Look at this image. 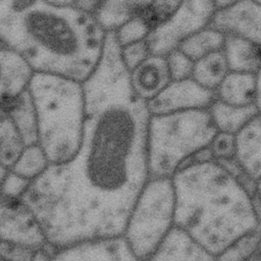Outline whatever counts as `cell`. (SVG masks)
<instances>
[{
	"label": "cell",
	"mask_w": 261,
	"mask_h": 261,
	"mask_svg": "<svg viewBox=\"0 0 261 261\" xmlns=\"http://www.w3.org/2000/svg\"><path fill=\"white\" fill-rule=\"evenodd\" d=\"M224 40L223 34L207 27L187 39L178 49L196 62L209 54L221 51Z\"/></svg>",
	"instance_id": "obj_22"
},
{
	"label": "cell",
	"mask_w": 261,
	"mask_h": 261,
	"mask_svg": "<svg viewBox=\"0 0 261 261\" xmlns=\"http://www.w3.org/2000/svg\"><path fill=\"white\" fill-rule=\"evenodd\" d=\"M236 138V160L257 181L261 178V115L254 117Z\"/></svg>",
	"instance_id": "obj_16"
},
{
	"label": "cell",
	"mask_w": 261,
	"mask_h": 261,
	"mask_svg": "<svg viewBox=\"0 0 261 261\" xmlns=\"http://www.w3.org/2000/svg\"><path fill=\"white\" fill-rule=\"evenodd\" d=\"M0 163L11 169L27 147L13 122L3 111H0Z\"/></svg>",
	"instance_id": "obj_23"
},
{
	"label": "cell",
	"mask_w": 261,
	"mask_h": 261,
	"mask_svg": "<svg viewBox=\"0 0 261 261\" xmlns=\"http://www.w3.org/2000/svg\"><path fill=\"white\" fill-rule=\"evenodd\" d=\"M1 241L39 250L48 244L46 234L34 212L21 199L1 196Z\"/></svg>",
	"instance_id": "obj_8"
},
{
	"label": "cell",
	"mask_w": 261,
	"mask_h": 261,
	"mask_svg": "<svg viewBox=\"0 0 261 261\" xmlns=\"http://www.w3.org/2000/svg\"><path fill=\"white\" fill-rule=\"evenodd\" d=\"M248 261H261V251L259 253H257L255 256H253L250 260Z\"/></svg>",
	"instance_id": "obj_33"
},
{
	"label": "cell",
	"mask_w": 261,
	"mask_h": 261,
	"mask_svg": "<svg viewBox=\"0 0 261 261\" xmlns=\"http://www.w3.org/2000/svg\"><path fill=\"white\" fill-rule=\"evenodd\" d=\"M222 51L229 71L257 74L261 68V46L254 42L225 36Z\"/></svg>",
	"instance_id": "obj_17"
},
{
	"label": "cell",
	"mask_w": 261,
	"mask_h": 261,
	"mask_svg": "<svg viewBox=\"0 0 261 261\" xmlns=\"http://www.w3.org/2000/svg\"><path fill=\"white\" fill-rule=\"evenodd\" d=\"M147 261H216V257L174 226Z\"/></svg>",
	"instance_id": "obj_14"
},
{
	"label": "cell",
	"mask_w": 261,
	"mask_h": 261,
	"mask_svg": "<svg viewBox=\"0 0 261 261\" xmlns=\"http://www.w3.org/2000/svg\"><path fill=\"white\" fill-rule=\"evenodd\" d=\"M0 62L1 100L13 99L29 90L36 72L20 54L1 44Z\"/></svg>",
	"instance_id": "obj_13"
},
{
	"label": "cell",
	"mask_w": 261,
	"mask_h": 261,
	"mask_svg": "<svg viewBox=\"0 0 261 261\" xmlns=\"http://www.w3.org/2000/svg\"><path fill=\"white\" fill-rule=\"evenodd\" d=\"M175 193L171 177L150 178L141 192L122 237L134 254L147 261L174 227Z\"/></svg>",
	"instance_id": "obj_6"
},
{
	"label": "cell",
	"mask_w": 261,
	"mask_h": 261,
	"mask_svg": "<svg viewBox=\"0 0 261 261\" xmlns=\"http://www.w3.org/2000/svg\"><path fill=\"white\" fill-rule=\"evenodd\" d=\"M38 250L1 241V261H33Z\"/></svg>",
	"instance_id": "obj_30"
},
{
	"label": "cell",
	"mask_w": 261,
	"mask_h": 261,
	"mask_svg": "<svg viewBox=\"0 0 261 261\" xmlns=\"http://www.w3.org/2000/svg\"><path fill=\"white\" fill-rule=\"evenodd\" d=\"M165 57L171 81H182L192 77L195 61L189 58L179 49L172 51Z\"/></svg>",
	"instance_id": "obj_26"
},
{
	"label": "cell",
	"mask_w": 261,
	"mask_h": 261,
	"mask_svg": "<svg viewBox=\"0 0 261 261\" xmlns=\"http://www.w3.org/2000/svg\"><path fill=\"white\" fill-rule=\"evenodd\" d=\"M216 134L208 109L151 115L148 129L150 178L172 177L189 157L208 148Z\"/></svg>",
	"instance_id": "obj_5"
},
{
	"label": "cell",
	"mask_w": 261,
	"mask_h": 261,
	"mask_svg": "<svg viewBox=\"0 0 261 261\" xmlns=\"http://www.w3.org/2000/svg\"><path fill=\"white\" fill-rule=\"evenodd\" d=\"M228 72V65L221 50L196 61L192 79L203 88L215 92Z\"/></svg>",
	"instance_id": "obj_21"
},
{
	"label": "cell",
	"mask_w": 261,
	"mask_h": 261,
	"mask_svg": "<svg viewBox=\"0 0 261 261\" xmlns=\"http://www.w3.org/2000/svg\"><path fill=\"white\" fill-rule=\"evenodd\" d=\"M210 28L224 36H236L261 46V1H233L216 9Z\"/></svg>",
	"instance_id": "obj_10"
},
{
	"label": "cell",
	"mask_w": 261,
	"mask_h": 261,
	"mask_svg": "<svg viewBox=\"0 0 261 261\" xmlns=\"http://www.w3.org/2000/svg\"><path fill=\"white\" fill-rule=\"evenodd\" d=\"M1 111L13 122L25 146L39 144L38 118L29 90L13 99L1 100Z\"/></svg>",
	"instance_id": "obj_15"
},
{
	"label": "cell",
	"mask_w": 261,
	"mask_h": 261,
	"mask_svg": "<svg viewBox=\"0 0 261 261\" xmlns=\"http://www.w3.org/2000/svg\"><path fill=\"white\" fill-rule=\"evenodd\" d=\"M50 164L51 163L43 148L39 144H36L24 148L10 170L33 181L38 178Z\"/></svg>",
	"instance_id": "obj_24"
},
{
	"label": "cell",
	"mask_w": 261,
	"mask_h": 261,
	"mask_svg": "<svg viewBox=\"0 0 261 261\" xmlns=\"http://www.w3.org/2000/svg\"><path fill=\"white\" fill-rule=\"evenodd\" d=\"M257 231L259 232V234H260V237H261V219H260V221H259V224H258V227H257Z\"/></svg>",
	"instance_id": "obj_34"
},
{
	"label": "cell",
	"mask_w": 261,
	"mask_h": 261,
	"mask_svg": "<svg viewBox=\"0 0 261 261\" xmlns=\"http://www.w3.org/2000/svg\"><path fill=\"white\" fill-rule=\"evenodd\" d=\"M212 121L217 132L237 135L259 113L254 105L233 106L215 100L209 107Z\"/></svg>",
	"instance_id": "obj_20"
},
{
	"label": "cell",
	"mask_w": 261,
	"mask_h": 261,
	"mask_svg": "<svg viewBox=\"0 0 261 261\" xmlns=\"http://www.w3.org/2000/svg\"><path fill=\"white\" fill-rule=\"evenodd\" d=\"M151 55L147 40L120 47V57L128 72L134 70Z\"/></svg>",
	"instance_id": "obj_28"
},
{
	"label": "cell",
	"mask_w": 261,
	"mask_h": 261,
	"mask_svg": "<svg viewBox=\"0 0 261 261\" xmlns=\"http://www.w3.org/2000/svg\"><path fill=\"white\" fill-rule=\"evenodd\" d=\"M174 226L213 256L257 229L254 199L217 161L193 164L171 177Z\"/></svg>",
	"instance_id": "obj_3"
},
{
	"label": "cell",
	"mask_w": 261,
	"mask_h": 261,
	"mask_svg": "<svg viewBox=\"0 0 261 261\" xmlns=\"http://www.w3.org/2000/svg\"><path fill=\"white\" fill-rule=\"evenodd\" d=\"M86 112L75 155L50 164L21 201L57 249L121 237L150 179L147 102L129 84L114 33L101 61L84 83Z\"/></svg>",
	"instance_id": "obj_1"
},
{
	"label": "cell",
	"mask_w": 261,
	"mask_h": 261,
	"mask_svg": "<svg viewBox=\"0 0 261 261\" xmlns=\"http://www.w3.org/2000/svg\"><path fill=\"white\" fill-rule=\"evenodd\" d=\"M256 79H257V90H256L255 106L258 110V113L261 115V68L256 74Z\"/></svg>",
	"instance_id": "obj_31"
},
{
	"label": "cell",
	"mask_w": 261,
	"mask_h": 261,
	"mask_svg": "<svg viewBox=\"0 0 261 261\" xmlns=\"http://www.w3.org/2000/svg\"><path fill=\"white\" fill-rule=\"evenodd\" d=\"M214 160L234 159L237 154L236 135L217 132L209 145Z\"/></svg>",
	"instance_id": "obj_27"
},
{
	"label": "cell",
	"mask_w": 261,
	"mask_h": 261,
	"mask_svg": "<svg viewBox=\"0 0 261 261\" xmlns=\"http://www.w3.org/2000/svg\"><path fill=\"white\" fill-rule=\"evenodd\" d=\"M216 100L214 91L207 90L192 77L171 81L154 99L147 102L151 115H163L198 109H209Z\"/></svg>",
	"instance_id": "obj_9"
},
{
	"label": "cell",
	"mask_w": 261,
	"mask_h": 261,
	"mask_svg": "<svg viewBox=\"0 0 261 261\" xmlns=\"http://www.w3.org/2000/svg\"><path fill=\"white\" fill-rule=\"evenodd\" d=\"M170 82L165 56L151 54L129 72V84L134 93L146 102L158 96Z\"/></svg>",
	"instance_id": "obj_12"
},
{
	"label": "cell",
	"mask_w": 261,
	"mask_h": 261,
	"mask_svg": "<svg viewBox=\"0 0 261 261\" xmlns=\"http://www.w3.org/2000/svg\"><path fill=\"white\" fill-rule=\"evenodd\" d=\"M257 90L256 74L229 71L215 91L216 99L233 106L255 104Z\"/></svg>",
	"instance_id": "obj_19"
},
{
	"label": "cell",
	"mask_w": 261,
	"mask_h": 261,
	"mask_svg": "<svg viewBox=\"0 0 261 261\" xmlns=\"http://www.w3.org/2000/svg\"><path fill=\"white\" fill-rule=\"evenodd\" d=\"M29 92L39 127V145L51 164L69 161L83 135L86 112L84 84L71 79L36 72Z\"/></svg>",
	"instance_id": "obj_4"
},
{
	"label": "cell",
	"mask_w": 261,
	"mask_h": 261,
	"mask_svg": "<svg viewBox=\"0 0 261 261\" xmlns=\"http://www.w3.org/2000/svg\"><path fill=\"white\" fill-rule=\"evenodd\" d=\"M256 195L258 199L261 201V178L258 179L256 182Z\"/></svg>",
	"instance_id": "obj_32"
},
{
	"label": "cell",
	"mask_w": 261,
	"mask_h": 261,
	"mask_svg": "<svg viewBox=\"0 0 261 261\" xmlns=\"http://www.w3.org/2000/svg\"><path fill=\"white\" fill-rule=\"evenodd\" d=\"M260 251L261 237L256 229L229 245L216 256V261H248Z\"/></svg>",
	"instance_id": "obj_25"
},
{
	"label": "cell",
	"mask_w": 261,
	"mask_h": 261,
	"mask_svg": "<svg viewBox=\"0 0 261 261\" xmlns=\"http://www.w3.org/2000/svg\"><path fill=\"white\" fill-rule=\"evenodd\" d=\"M216 11L214 1L180 2L174 11L158 23L147 38L152 55L167 56L191 36L207 28Z\"/></svg>",
	"instance_id": "obj_7"
},
{
	"label": "cell",
	"mask_w": 261,
	"mask_h": 261,
	"mask_svg": "<svg viewBox=\"0 0 261 261\" xmlns=\"http://www.w3.org/2000/svg\"><path fill=\"white\" fill-rule=\"evenodd\" d=\"M151 1H100L94 16L103 31L115 33L133 17L143 13Z\"/></svg>",
	"instance_id": "obj_18"
},
{
	"label": "cell",
	"mask_w": 261,
	"mask_h": 261,
	"mask_svg": "<svg viewBox=\"0 0 261 261\" xmlns=\"http://www.w3.org/2000/svg\"><path fill=\"white\" fill-rule=\"evenodd\" d=\"M106 35L93 13L67 1H0L1 44L35 72L84 84L101 61Z\"/></svg>",
	"instance_id": "obj_2"
},
{
	"label": "cell",
	"mask_w": 261,
	"mask_h": 261,
	"mask_svg": "<svg viewBox=\"0 0 261 261\" xmlns=\"http://www.w3.org/2000/svg\"><path fill=\"white\" fill-rule=\"evenodd\" d=\"M32 185V180L27 179L11 170L1 180V196L10 199H21Z\"/></svg>",
	"instance_id": "obj_29"
},
{
	"label": "cell",
	"mask_w": 261,
	"mask_h": 261,
	"mask_svg": "<svg viewBox=\"0 0 261 261\" xmlns=\"http://www.w3.org/2000/svg\"><path fill=\"white\" fill-rule=\"evenodd\" d=\"M51 261H142L124 238L116 237L83 242L58 249Z\"/></svg>",
	"instance_id": "obj_11"
}]
</instances>
